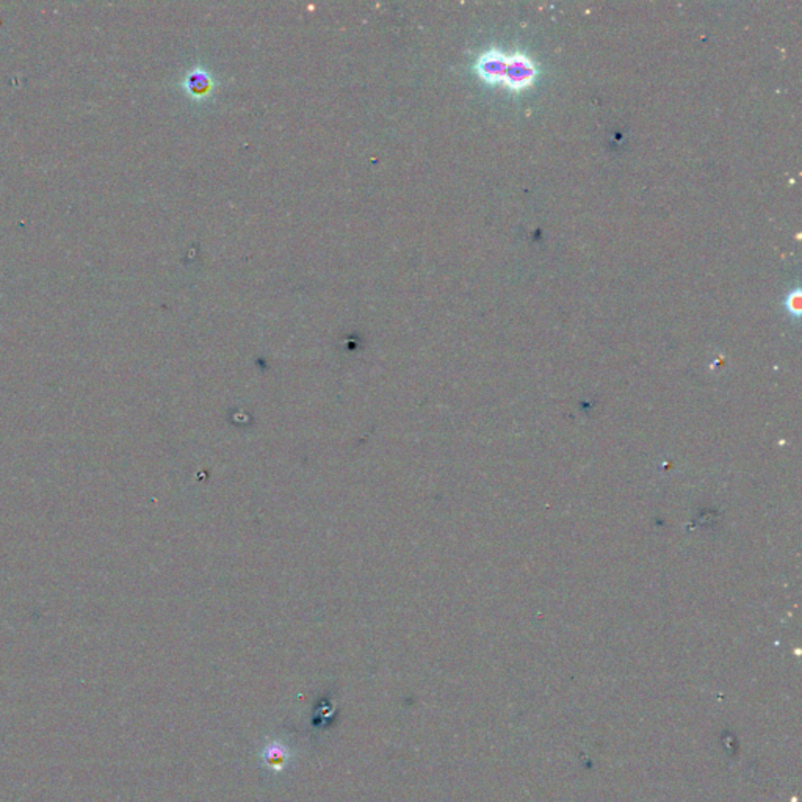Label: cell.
Wrapping results in <instances>:
<instances>
[{"mask_svg": "<svg viewBox=\"0 0 802 802\" xmlns=\"http://www.w3.org/2000/svg\"><path fill=\"white\" fill-rule=\"evenodd\" d=\"M475 73L488 85L503 83L511 92H523L533 85L538 68L530 57L520 52L504 54L500 49L484 50L475 61Z\"/></svg>", "mask_w": 802, "mask_h": 802, "instance_id": "1", "label": "cell"}, {"mask_svg": "<svg viewBox=\"0 0 802 802\" xmlns=\"http://www.w3.org/2000/svg\"><path fill=\"white\" fill-rule=\"evenodd\" d=\"M184 85L187 92H189L193 98L199 99L210 94L213 88V80L207 71H204L203 68H196L190 71Z\"/></svg>", "mask_w": 802, "mask_h": 802, "instance_id": "2", "label": "cell"}, {"mask_svg": "<svg viewBox=\"0 0 802 802\" xmlns=\"http://www.w3.org/2000/svg\"><path fill=\"white\" fill-rule=\"evenodd\" d=\"M785 304H787L788 312L794 316H799V314H801V292L799 290H794V292L788 295Z\"/></svg>", "mask_w": 802, "mask_h": 802, "instance_id": "3", "label": "cell"}]
</instances>
